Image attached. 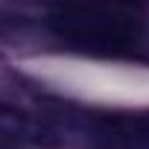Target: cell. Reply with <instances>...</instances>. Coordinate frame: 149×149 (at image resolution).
Returning a JSON list of instances; mask_svg holds the SVG:
<instances>
[{
    "instance_id": "277c9868",
    "label": "cell",
    "mask_w": 149,
    "mask_h": 149,
    "mask_svg": "<svg viewBox=\"0 0 149 149\" xmlns=\"http://www.w3.org/2000/svg\"><path fill=\"white\" fill-rule=\"evenodd\" d=\"M88 149H137V146H117V143H88Z\"/></svg>"
},
{
    "instance_id": "3957f363",
    "label": "cell",
    "mask_w": 149,
    "mask_h": 149,
    "mask_svg": "<svg viewBox=\"0 0 149 149\" xmlns=\"http://www.w3.org/2000/svg\"><path fill=\"white\" fill-rule=\"evenodd\" d=\"M58 126L44 114H29L0 100V149H56Z\"/></svg>"
},
{
    "instance_id": "6da1fadb",
    "label": "cell",
    "mask_w": 149,
    "mask_h": 149,
    "mask_svg": "<svg viewBox=\"0 0 149 149\" xmlns=\"http://www.w3.org/2000/svg\"><path fill=\"white\" fill-rule=\"evenodd\" d=\"M41 26L67 50L149 64V0H53Z\"/></svg>"
},
{
    "instance_id": "7a4b0ae2",
    "label": "cell",
    "mask_w": 149,
    "mask_h": 149,
    "mask_svg": "<svg viewBox=\"0 0 149 149\" xmlns=\"http://www.w3.org/2000/svg\"><path fill=\"white\" fill-rule=\"evenodd\" d=\"M47 117L67 132H76L85 143H117L149 149V108L140 111H91V108H70L53 105Z\"/></svg>"
}]
</instances>
